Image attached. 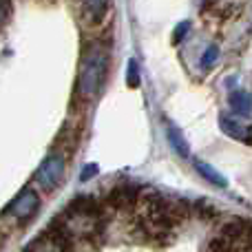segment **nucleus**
I'll return each instance as SVG.
<instances>
[{"label":"nucleus","mask_w":252,"mask_h":252,"mask_svg":"<svg viewBox=\"0 0 252 252\" xmlns=\"http://www.w3.org/2000/svg\"><path fill=\"white\" fill-rule=\"evenodd\" d=\"M106 73H109V51L102 44H89L80 60V93L87 100H93L104 87Z\"/></svg>","instance_id":"f257e3e1"},{"label":"nucleus","mask_w":252,"mask_h":252,"mask_svg":"<svg viewBox=\"0 0 252 252\" xmlns=\"http://www.w3.org/2000/svg\"><path fill=\"white\" fill-rule=\"evenodd\" d=\"M64 175H66V157L62 155V153L53 151L51 155L40 164L38 173H35V182H38V186L42 188V190L53 192L62 184Z\"/></svg>","instance_id":"f03ea898"},{"label":"nucleus","mask_w":252,"mask_h":252,"mask_svg":"<svg viewBox=\"0 0 252 252\" xmlns=\"http://www.w3.org/2000/svg\"><path fill=\"white\" fill-rule=\"evenodd\" d=\"M38 210H40V195L33 188H25V190L7 206L4 215H9V217L16 219V221H27V219H31Z\"/></svg>","instance_id":"7ed1b4c3"},{"label":"nucleus","mask_w":252,"mask_h":252,"mask_svg":"<svg viewBox=\"0 0 252 252\" xmlns=\"http://www.w3.org/2000/svg\"><path fill=\"white\" fill-rule=\"evenodd\" d=\"M139 199H142V190H139L137 186L126 184V186H115L113 190L109 192L106 204H109L111 208L120 210V213H130V210H135L139 206Z\"/></svg>","instance_id":"20e7f679"},{"label":"nucleus","mask_w":252,"mask_h":252,"mask_svg":"<svg viewBox=\"0 0 252 252\" xmlns=\"http://www.w3.org/2000/svg\"><path fill=\"white\" fill-rule=\"evenodd\" d=\"M78 4V16L87 27H97L109 16L111 0H75Z\"/></svg>","instance_id":"39448f33"},{"label":"nucleus","mask_w":252,"mask_h":252,"mask_svg":"<svg viewBox=\"0 0 252 252\" xmlns=\"http://www.w3.org/2000/svg\"><path fill=\"white\" fill-rule=\"evenodd\" d=\"M66 215L84 219H104V206H102L100 199H95L91 195H80L69 204Z\"/></svg>","instance_id":"423d86ee"},{"label":"nucleus","mask_w":252,"mask_h":252,"mask_svg":"<svg viewBox=\"0 0 252 252\" xmlns=\"http://www.w3.org/2000/svg\"><path fill=\"white\" fill-rule=\"evenodd\" d=\"M219 126H221V130L226 135H230V137L239 139V142H246V144H252V128L250 126H244L241 122H237V120H232V118H221L219 120Z\"/></svg>","instance_id":"0eeeda50"},{"label":"nucleus","mask_w":252,"mask_h":252,"mask_svg":"<svg viewBox=\"0 0 252 252\" xmlns=\"http://www.w3.org/2000/svg\"><path fill=\"white\" fill-rule=\"evenodd\" d=\"M230 106L235 113L239 115H248L252 111V97L246 91H232L230 93Z\"/></svg>","instance_id":"6e6552de"},{"label":"nucleus","mask_w":252,"mask_h":252,"mask_svg":"<svg viewBox=\"0 0 252 252\" xmlns=\"http://www.w3.org/2000/svg\"><path fill=\"white\" fill-rule=\"evenodd\" d=\"M195 168L199 170V175H201V177H204V179H208V182H210V184H215V186H221V188H223V186H226V184H228L223 175H219L217 170L213 168V166L204 164V161L195 159Z\"/></svg>","instance_id":"1a4fd4ad"},{"label":"nucleus","mask_w":252,"mask_h":252,"mask_svg":"<svg viewBox=\"0 0 252 252\" xmlns=\"http://www.w3.org/2000/svg\"><path fill=\"white\" fill-rule=\"evenodd\" d=\"M168 142H170V146H173L182 157L190 155V148H188L186 139H184V135L179 133V128H175V126H168Z\"/></svg>","instance_id":"9d476101"},{"label":"nucleus","mask_w":252,"mask_h":252,"mask_svg":"<svg viewBox=\"0 0 252 252\" xmlns=\"http://www.w3.org/2000/svg\"><path fill=\"white\" fill-rule=\"evenodd\" d=\"M22 252H60V250H58L56 246H53L51 241H49L44 235H40L38 239H33V241H31V244L27 246V248L22 250Z\"/></svg>","instance_id":"9b49d317"},{"label":"nucleus","mask_w":252,"mask_h":252,"mask_svg":"<svg viewBox=\"0 0 252 252\" xmlns=\"http://www.w3.org/2000/svg\"><path fill=\"white\" fill-rule=\"evenodd\" d=\"M192 210H195L201 219H206V221H213V219L219 217V210L215 208L213 204H208V201H197V204L192 206Z\"/></svg>","instance_id":"f8f14e48"},{"label":"nucleus","mask_w":252,"mask_h":252,"mask_svg":"<svg viewBox=\"0 0 252 252\" xmlns=\"http://www.w3.org/2000/svg\"><path fill=\"white\" fill-rule=\"evenodd\" d=\"M126 84L130 89H137L139 87V66L135 60L128 62V71H126Z\"/></svg>","instance_id":"ddd939ff"},{"label":"nucleus","mask_w":252,"mask_h":252,"mask_svg":"<svg viewBox=\"0 0 252 252\" xmlns=\"http://www.w3.org/2000/svg\"><path fill=\"white\" fill-rule=\"evenodd\" d=\"M217 56H219V49H217V47H210L208 51L204 53V58H201L204 66H213V64H215V60H217Z\"/></svg>","instance_id":"4468645a"},{"label":"nucleus","mask_w":252,"mask_h":252,"mask_svg":"<svg viewBox=\"0 0 252 252\" xmlns=\"http://www.w3.org/2000/svg\"><path fill=\"white\" fill-rule=\"evenodd\" d=\"M9 13H11V0H0V25L9 18Z\"/></svg>","instance_id":"2eb2a0df"},{"label":"nucleus","mask_w":252,"mask_h":252,"mask_svg":"<svg viewBox=\"0 0 252 252\" xmlns=\"http://www.w3.org/2000/svg\"><path fill=\"white\" fill-rule=\"evenodd\" d=\"M93 175H95V166L89 164V166H87V170H84V173L80 175V179H82V182H87V179H91Z\"/></svg>","instance_id":"dca6fc26"}]
</instances>
